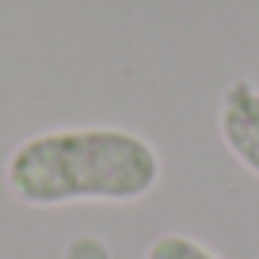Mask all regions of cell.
<instances>
[{
    "mask_svg": "<svg viewBox=\"0 0 259 259\" xmlns=\"http://www.w3.org/2000/svg\"><path fill=\"white\" fill-rule=\"evenodd\" d=\"M164 176L153 141L122 126H65L23 138L4 164V187L19 206H126L156 191Z\"/></svg>",
    "mask_w": 259,
    "mask_h": 259,
    "instance_id": "obj_1",
    "label": "cell"
},
{
    "mask_svg": "<svg viewBox=\"0 0 259 259\" xmlns=\"http://www.w3.org/2000/svg\"><path fill=\"white\" fill-rule=\"evenodd\" d=\"M218 134L233 160L259 176V88L251 80H233L218 107Z\"/></svg>",
    "mask_w": 259,
    "mask_h": 259,
    "instance_id": "obj_2",
    "label": "cell"
},
{
    "mask_svg": "<svg viewBox=\"0 0 259 259\" xmlns=\"http://www.w3.org/2000/svg\"><path fill=\"white\" fill-rule=\"evenodd\" d=\"M145 259H221V255L187 233H164L145 248Z\"/></svg>",
    "mask_w": 259,
    "mask_h": 259,
    "instance_id": "obj_3",
    "label": "cell"
}]
</instances>
